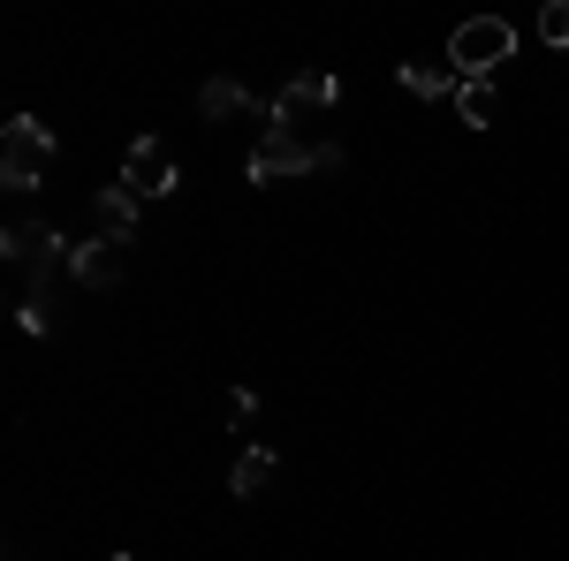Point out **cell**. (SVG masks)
<instances>
[{
	"mask_svg": "<svg viewBox=\"0 0 569 561\" xmlns=\"http://www.w3.org/2000/svg\"><path fill=\"white\" fill-rule=\"evenodd\" d=\"M342 160V144L335 137H319V144H305L297 130H266L259 137V152L243 160V182H281V174H319V168H335Z\"/></svg>",
	"mask_w": 569,
	"mask_h": 561,
	"instance_id": "cell-1",
	"label": "cell"
},
{
	"mask_svg": "<svg viewBox=\"0 0 569 561\" xmlns=\"http://www.w3.org/2000/svg\"><path fill=\"white\" fill-rule=\"evenodd\" d=\"M509 53H517V23H501V16H471V23H456V39H448V69H456L463 84H486Z\"/></svg>",
	"mask_w": 569,
	"mask_h": 561,
	"instance_id": "cell-2",
	"label": "cell"
},
{
	"mask_svg": "<svg viewBox=\"0 0 569 561\" xmlns=\"http://www.w3.org/2000/svg\"><path fill=\"white\" fill-rule=\"evenodd\" d=\"M46 168H53V130H46L39 114H16L0 130V182L8 190H39Z\"/></svg>",
	"mask_w": 569,
	"mask_h": 561,
	"instance_id": "cell-3",
	"label": "cell"
},
{
	"mask_svg": "<svg viewBox=\"0 0 569 561\" xmlns=\"http://www.w3.org/2000/svg\"><path fill=\"white\" fill-rule=\"evenodd\" d=\"M69 251H77V243H61V236H53V228H39V220H16V228L0 236V259L16 266V273H31V289H23V297H39V303H46L53 266L69 259Z\"/></svg>",
	"mask_w": 569,
	"mask_h": 561,
	"instance_id": "cell-4",
	"label": "cell"
},
{
	"mask_svg": "<svg viewBox=\"0 0 569 561\" xmlns=\"http://www.w3.org/2000/svg\"><path fill=\"white\" fill-rule=\"evenodd\" d=\"M114 182H122L137 206H144V198H168L182 174H176V160H168V144H160V137H137V144H130V160H122V174H114Z\"/></svg>",
	"mask_w": 569,
	"mask_h": 561,
	"instance_id": "cell-5",
	"label": "cell"
},
{
	"mask_svg": "<svg viewBox=\"0 0 569 561\" xmlns=\"http://www.w3.org/2000/svg\"><path fill=\"white\" fill-rule=\"evenodd\" d=\"M335 99H342V84H335V77H297V84L266 107V130H289V114H305V107H335Z\"/></svg>",
	"mask_w": 569,
	"mask_h": 561,
	"instance_id": "cell-6",
	"label": "cell"
},
{
	"mask_svg": "<svg viewBox=\"0 0 569 561\" xmlns=\"http://www.w3.org/2000/svg\"><path fill=\"white\" fill-rule=\"evenodd\" d=\"M69 273H77L84 289H114V281H122V243H114V236L77 243V251H69Z\"/></svg>",
	"mask_w": 569,
	"mask_h": 561,
	"instance_id": "cell-7",
	"label": "cell"
},
{
	"mask_svg": "<svg viewBox=\"0 0 569 561\" xmlns=\"http://www.w3.org/2000/svg\"><path fill=\"white\" fill-rule=\"evenodd\" d=\"M99 236H114V243H130V236H137V198L122 190V182L99 190Z\"/></svg>",
	"mask_w": 569,
	"mask_h": 561,
	"instance_id": "cell-8",
	"label": "cell"
},
{
	"mask_svg": "<svg viewBox=\"0 0 569 561\" xmlns=\"http://www.w3.org/2000/svg\"><path fill=\"white\" fill-rule=\"evenodd\" d=\"M266 478H273V448H243L236 471H228V493H236V501H259Z\"/></svg>",
	"mask_w": 569,
	"mask_h": 561,
	"instance_id": "cell-9",
	"label": "cell"
},
{
	"mask_svg": "<svg viewBox=\"0 0 569 561\" xmlns=\"http://www.w3.org/2000/svg\"><path fill=\"white\" fill-rule=\"evenodd\" d=\"M198 114H206V122H228V114H251V91L236 84V77H213V84L198 91Z\"/></svg>",
	"mask_w": 569,
	"mask_h": 561,
	"instance_id": "cell-10",
	"label": "cell"
},
{
	"mask_svg": "<svg viewBox=\"0 0 569 561\" xmlns=\"http://www.w3.org/2000/svg\"><path fill=\"white\" fill-rule=\"evenodd\" d=\"M395 84L410 91V99H456L463 77H456V69H410V61H402V69H395Z\"/></svg>",
	"mask_w": 569,
	"mask_h": 561,
	"instance_id": "cell-11",
	"label": "cell"
},
{
	"mask_svg": "<svg viewBox=\"0 0 569 561\" xmlns=\"http://www.w3.org/2000/svg\"><path fill=\"white\" fill-rule=\"evenodd\" d=\"M493 114H501V91H493V77H486V84H463V91H456V122L486 130Z\"/></svg>",
	"mask_w": 569,
	"mask_h": 561,
	"instance_id": "cell-12",
	"label": "cell"
},
{
	"mask_svg": "<svg viewBox=\"0 0 569 561\" xmlns=\"http://www.w3.org/2000/svg\"><path fill=\"white\" fill-rule=\"evenodd\" d=\"M539 39L569 46V0H547V8H539Z\"/></svg>",
	"mask_w": 569,
	"mask_h": 561,
	"instance_id": "cell-13",
	"label": "cell"
},
{
	"mask_svg": "<svg viewBox=\"0 0 569 561\" xmlns=\"http://www.w3.org/2000/svg\"><path fill=\"white\" fill-rule=\"evenodd\" d=\"M16 327H23V334H46V327H53V311H46L39 297H23V303H16Z\"/></svg>",
	"mask_w": 569,
	"mask_h": 561,
	"instance_id": "cell-14",
	"label": "cell"
},
{
	"mask_svg": "<svg viewBox=\"0 0 569 561\" xmlns=\"http://www.w3.org/2000/svg\"><path fill=\"white\" fill-rule=\"evenodd\" d=\"M228 418H236V425H251V418H259V394L236 388V394H228Z\"/></svg>",
	"mask_w": 569,
	"mask_h": 561,
	"instance_id": "cell-15",
	"label": "cell"
},
{
	"mask_svg": "<svg viewBox=\"0 0 569 561\" xmlns=\"http://www.w3.org/2000/svg\"><path fill=\"white\" fill-rule=\"evenodd\" d=\"M107 561H130V554H107Z\"/></svg>",
	"mask_w": 569,
	"mask_h": 561,
	"instance_id": "cell-16",
	"label": "cell"
}]
</instances>
